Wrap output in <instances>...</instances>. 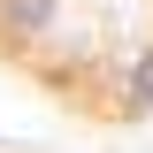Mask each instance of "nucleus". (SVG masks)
I'll return each instance as SVG.
<instances>
[{
    "instance_id": "nucleus-1",
    "label": "nucleus",
    "mask_w": 153,
    "mask_h": 153,
    "mask_svg": "<svg viewBox=\"0 0 153 153\" xmlns=\"http://www.w3.org/2000/svg\"><path fill=\"white\" fill-rule=\"evenodd\" d=\"M54 31H61V0H0V38L46 46Z\"/></svg>"
},
{
    "instance_id": "nucleus-2",
    "label": "nucleus",
    "mask_w": 153,
    "mask_h": 153,
    "mask_svg": "<svg viewBox=\"0 0 153 153\" xmlns=\"http://www.w3.org/2000/svg\"><path fill=\"white\" fill-rule=\"evenodd\" d=\"M115 92H123V115H153V46L130 54V69L115 76Z\"/></svg>"
}]
</instances>
